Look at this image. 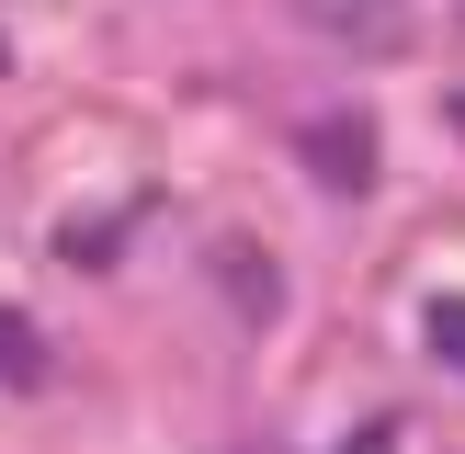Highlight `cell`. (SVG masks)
<instances>
[{
    "instance_id": "cell-1",
    "label": "cell",
    "mask_w": 465,
    "mask_h": 454,
    "mask_svg": "<svg viewBox=\"0 0 465 454\" xmlns=\"http://www.w3.org/2000/svg\"><path fill=\"white\" fill-rule=\"evenodd\" d=\"M295 23L307 35H330V45H363V57H409V0H295Z\"/></svg>"
},
{
    "instance_id": "cell-2",
    "label": "cell",
    "mask_w": 465,
    "mask_h": 454,
    "mask_svg": "<svg viewBox=\"0 0 465 454\" xmlns=\"http://www.w3.org/2000/svg\"><path fill=\"white\" fill-rule=\"evenodd\" d=\"M295 148H307V171L330 182V193H363V182H375V136H363L352 114H318V125L295 136Z\"/></svg>"
},
{
    "instance_id": "cell-3",
    "label": "cell",
    "mask_w": 465,
    "mask_h": 454,
    "mask_svg": "<svg viewBox=\"0 0 465 454\" xmlns=\"http://www.w3.org/2000/svg\"><path fill=\"white\" fill-rule=\"evenodd\" d=\"M0 386H45V330L23 307H0Z\"/></svg>"
},
{
    "instance_id": "cell-4",
    "label": "cell",
    "mask_w": 465,
    "mask_h": 454,
    "mask_svg": "<svg viewBox=\"0 0 465 454\" xmlns=\"http://www.w3.org/2000/svg\"><path fill=\"white\" fill-rule=\"evenodd\" d=\"M431 340H443V352H465V307H443V318H431Z\"/></svg>"
},
{
    "instance_id": "cell-5",
    "label": "cell",
    "mask_w": 465,
    "mask_h": 454,
    "mask_svg": "<svg viewBox=\"0 0 465 454\" xmlns=\"http://www.w3.org/2000/svg\"><path fill=\"white\" fill-rule=\"evenodd\" d=\"M341 454H398V431H352V443H341Z\"/></svg>"
}]
</instances>
